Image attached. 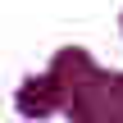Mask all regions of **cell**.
Segmentation results:
<instances>
[{
    "label": "cell",
    "instance_id": "obj_1",
    "mask_svg": "<svg viewBox=\"0 0 123 123\" xmlns=\"http://www.w3.org/2000/svg\"><path fill=\"white\" fill-rule=\"evenodd\" d=\"M59 105V87H55V78H32V82H23V91H18V110L23 114H50Z\"/></svg>",
    "mask_w": 123,
    "mask_h": 123
}]
</instances>
